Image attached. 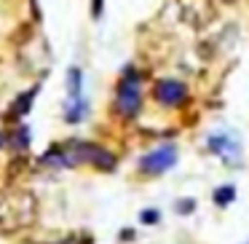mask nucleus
Returning a JSON list of instances; mask_svg holds the SVG:
<instances>
[{
	"instance_id": "nucleus-1",
	"label": "nucleus",
	"mask_w": 249,
	"mask_h": 244,
	"mask_svg": "<svg viewBox=\"0 0 249 244\" xmlns=\"http://www.w3.org/2000/svg\"><path fill=\"white\" fill-rule=\"evenodd\" d=\"M38 217V199L30 190H11L0 199V231L17 233L30 228Z\"/></svg>"
},
{
	"instance_id": "nucleus-2",
	"label": "nucleus",
	"mask_w": 249,
	"mask_h": 244,
	"mask_svg": "<svg viewBox=\"0 0 249 244\" xmlns=\"http://www.w3.org/2000/svg\"><path fill=\"white\" fill-rule=\"evenodd\" d=\"M62 153H65L67 167H78V164H89L97 167L102 172H113L118 158L107 150V148L97 145V142H81V140H70V142H59Z\"/></svg>"
},
{
	"instance_id": "nucleus-3",
	"label": "nucleus",
	"mask_w": 249,
	"mask_h": 244,
	"mask_svg": "<svg viewBox=\"0 0 249 244\" xmlns=\"http://www.w3.org/2000/svg\"><path fill=\"white\" fill-rule=\"evenodd\" d=\"M142 110V89H140V78L137 73L126 70L124 78H121L118 89H115V113L121 118H134L137 113Z\"/></svg>"
},
{
	"instance_id": "nucleus-4",
	"label": "nucleus",
	"mask_w": 249,
	"mask_h": 244,
	"mask_svg": "<svg viewBox=\"0 0 249 244\" xmlns=\"http://www.w3.org/2000/svg\"><path fill=\"white\" fill-rule=\"evenodd\" d=\"M177 11H179V19L193 30H204L217 17L212 0H177Z\"/></svg>"
},
{
	"instance_id": "nucleus-5",
	"label": "nucleus",
	"mask_w": 249,
	"mask_h": 244,
	"mask_svg": "<svg viewBox=\"0 0 249 244\" xmlns=\"http://www.w3.org/2000/svg\"><path fill=\"white\" fill-rule=\"evenodd\" d=\"M177 164V148L174 145H161L156 150H150L147 156H142L140 161V172L145 174H163Z\"/></svg>"
},
{
	"instance_id": "nucleus-6",
	"label": "nucleus",
	"mask_w": 249,
	"mask_h": 244,
	"mask_svg": "<svg viewBox=\"0 0 249 244\" xmlns=\"http://www.w3.org/2000/svg\"><path fill=\"white\" fill-rule=\"evenodd\" d=\"M153 97L163 108H179L188 99V86L182 81H174V78H161L153 86Z\"/></svg>"
},
{
	"instance_id": "nucleus-7",
	"label": "nucleus",
	"mask_w": 249,
	"mask_h": 244,
	"mask_svg": "<svg viewBox=\"0 0 249 244\" xmlns=\"http://www.w3.org/2000/svg\"><path fill=\"white\" fill-rule=\"evenodd\" d=\"M209 150L217 153V156L228 164L238 161V156H241V148H238L236 137H231V134H212L209 137Z\"/></svg>"
},
{
	"instance_id": "nucleus-8",
	"label": "nucleus",
	"mask_w": 249,
	"mask_h": 244,
	"mask_svg": "<svg viewBox=\"0 0 249 244\" xmlns=\"http://www.w3.org/2000/svg\"><path fill=\"white\" fill-rule=\"evenodd\" d=\"M38 92H40V86L35 83V86H30L24 94H19V97L14 99L11 110H8V118H11V121H22L24 115L30 113V108H33V99L38 97Z\"/></svg>"
},
{
	"instance_id": "nucleus-9",
	"label": "nucleus",
	"mask_w": 249,
	"mask_h": 244,
	"mask_svg": "<svg viewBox=\"0 0 249 244\" xmlns=\"http://www.w3.org/2000/svg\"><path fill=\"white\" fill-rule=\"evenodd\" d=\"M86 115V102L81 97H70V102L65 105V121L67 124H78Z\"/></svg>"
},
{
	"instance_id": "nucleus-10",
	"label": "nucleus",
	"mask_w": 249,
	"mask_h": 244,
	"mask_svg": "<svg viewBox=\"0 0 249 244\" xmlns=\"http://www.w3.org/2000/svg\"><path fill=\"white\" fill-rule=\"evenodd\" d=\"M233 199H236V188H233V185H220V188L214 190V204L217 206H228Z\"/></svg>"
},
{
	"instance_id": "nucleus-11",
	"label": "nucleus",
	"mask_w": 249,
	"mask_h": 244,
	"mask_svg": "<svg viewBox=\"0 0 249 244\" xmlns=\"http://www.w3.org/2000/svg\"><path fill=\"white\" fill-rule=\"evenodd\" d=\"M67 86H70V97H81V70L78 67H70V73H67Z\"/></svg>"
},
{
	"instance_id": "nucleus-12",
	"label": "nucleus",
	"mask_w": 249,
	"mask_h": 244,
	"mask_svg": "<svg viewBox=\"0 0 249 244\" xmlns=\"http://www.w3.org/2000/svg\"><path fill=\"white\" fill-rule=\"evenodd\" d=\"M54 244H91V236L89 233H70V236H65V239H59V242H54Z\"/></svg>"
},
{
	"instance_id": "nucleus-13",
	"label": "nucleus",
	"mask_w": 249,
	"mask_h": 244,
	"mask_svg": "<svg viewBox=\"0 0 249 244\" xmlns=\"http://www.w3.org/2000/svg\"><path fill=\"white\" fill-rule=\"evenodd\" d=\"M193 206H196V201H193V199H182V201H177V212H179V215H190V212H193Z\"/></svg>"
},
{
	"instance_id": "nucleus-14",
	"label": "nucleus",
	"mask_w": 249,
	"mask_h": 244,
	"mask_svg": "<svg viewBox=\"0 0 249 244\" xmlns=\"http://www.w3.org/2000/svg\"><path fill=\"white\" fill-rule=\"evenodd\" d=\"M142 223H158V212L156 209H147V212H142Z\"/></svg>"
},
{
	"instance_id": "nucleus-15",
	"label": "nucleus",
	"mask_w": 249,
	"mask_h": 244,
	"mask_svg": "<svg viewBox=\"0 0 249 244\" xmlns=\"http://www.w3.org/2000/svg\"><path fill=\"white\" fill-rule=\"evenodd\" d=\"M99 14H102V0H94V19H99Z\"/></svg>"
},
{
	"instance_id": "nucleus-16",
	"label": "nucleus",
	"mask_w": 249,
	"mask_h": 244,
	"mask_svg": "<svg viewBox=\"0 0 249 244\" xmlns=\"http://www.w3.org/2000/svg\"><path fill=\"white\" fill-rule=\"evenodd\" d=\"M33 6H35V0H33Z\"/></svg>"
}]
</instances>
